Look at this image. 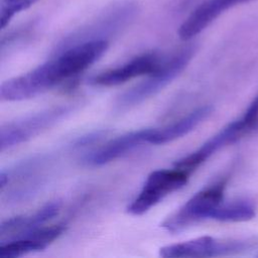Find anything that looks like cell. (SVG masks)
<instances>
[{"instance_id":"obj_1","label":"cell","mask_w":258,"mask_h":258,"mask_svg":"<svg viewBox=\"0 0 258 258\" xmlns=\"http://www.w3.org/2000/svg\"><path fill=\"white\" fill-rule=\"evenodd\" d=\"M194 52L195 47L187 46L173 54L169 59L162 61L156 71L148 75L147 79L127 90L118 98V107L121 109L133 107L160 92L184 70Z\"/></svg>"},{"instance_id":"obj_2","label":"cell","mask_w":258,"mask_h":258,"mask_svg":"<svg viewBox=\"0 0 258 258\" xmlns=\"http://www.w3.org/2000/svg\"><path fill=\"white\" fill-rule=\"evenodd\" d=\"M226 180L200 190L178 211L164 220L161 227L170 233H177L204 219H211L213 212L223 203Z\"/></svg>"},{"instance_id":"obj_3","label":"cell","mask_w":258,"mask_h":258,"mask_svg":"<svg viewBox=\"0 0 258 258\" xmlns=\"http://www.w3.org/2000/svg\"><path fill=\"white\" fill-rule=\"evenodd\" d=\"M71 111L68 106H58L40 111L1 126L0 150L3 152L29 140L61 120Z\"/></svg>"},{"instance_id":"obj_4","label":"cell","mask_w":258,"mask_h":258,"mask_svg":"<svg viewBox=\"0 0 258 258\" xmlns=\"http://www.w3.org/2000/svg\"><path fill=\"white\" fill-rule=\"evenodd\" d=\"M188 175L189 173L176 167L152 171L147 176L139 195L128 206L127 211L134 216L145 214L167 195L184 186Z\"/></svg>"},{"instance_id":"obj_5","label":"cell","mask_w":258,"mask_h":258,"mask_svg":"<svg viewBox=\"0 0 258 258\" xmlns=\"http://www.w3.org/2000/svg\"><path fill=\"white\" fill-rule=\"evenodd\" d=\"M248 240H220L211 236H203L159 249V255L164 258L181 257H215L237 254L252 247Z\"/></svg>"},{"instance_id":"obj_6","label":"cell","mask_w":258,"mask_h":258,"mask_svg":"<svg viewBox=\"0 0 258 258\" xmlns=\"http://www.w3.org/2000/svg\"><path fill=\"white\" fill-rule=\"evenodd\" d=\"M109 42L103 38H94L76 43L51 58L59 83L69 80L87 70L107 50Z\"/></svg>"},{"instance_id":"obj_7","label":"cell","mask_w":258,"mask_h":258,"mask_svg":"<svg viewBox=\"0 0 258 258\" xmlns=\"http://www.w3.org/2000/svg\"><path fill=\"white\" fill-rule=\"evenodd\" d=\"M56 86L49 61L38 66L21 76L9 79L1 84L2 101H22Z\"/></svg>"},{"instance_id":"obj_8","label":"cell","mask_w":258,"mask_h":258,"mask_svg":"<svg viewBox=\"0 0 258 258\" xmlns=\"http://www.w3.org/2000/svg\"><path fill=\"white\" fill-rule=\"evenodd\" d=\"M162 60L155 52L138 55L125 64L105 71L90 79V84L99 87H114L128 82L131 79L149 75L156 71Z\"/></svg>"},{"instance_id":"obj_9","label":"cell","mask_w":258,"mask_h":258,"mask_svg":"<svg viewBox=\"0 0 258 258\" xmlns=\"http://www.w3.org/2000/svg\"><path fill=\"white\" fill-rule=\"evenodd\" d=\"M247 131L241 118L236 120L226 127H224L219 133L205 142L198 150L184 156L183 158L174 162V167L184 170L187 173H191L203 162H205L214 152L222 148L227 144H231L238 140Z\"/></svg>"},{"instance_id":"obj_10","label":"cell","mask_w":258,"mask_h":258,"mask_svg":"<svg viewBox=\"0 0 258 258\" xmlns=\"http://www.w3.org/2000/svg\"><path fill=\"white\" fill-rule=\"evenodd\" d=\"M64 229L63 225L42 226L20 237L1 243L0 257L17 258L31 252L41 251L58 238Z\"/></svg>"},{"instance_id":"obj_11","label":"cell","mask_w":258,"mask_h":258,"mask_svg":"<svg viewBox=\"0 0 258 258\" xmlns=\"http://www.w3.org/2000/svg\"><path fill=\"white\" fill-rule=\"evenodd\" d=\"M251 0H206L200 4L181 23L178 29V36L182 40H188L228 9Z\"/></svg>"},{"instance_id":"obj_12","label":"cell","mask_w":258,"mask_h":258,"mask_svg":"<svg viewBox=\"0 0 258 258\" xmlns=\"http://www.w3.org/2000/svg\"><path fill=\"white\" fill-rule=\"evenodd\" d=\"M60 210L59 202H51L44 205L34 214L19 216L3 221L0 226L1 243L20 237L30 231L42 227L44 223L54 218Z\"/></svg>"},{"instance_id":"obj_13","label":"cell","mask_w":258,"mask_h":258,"mask_svg":"<svg viewBox=\"0 0 258 258\" xmlns=\"http://www.w3.org/2000/svg\"><path fill=\"white\" fill-rule=\"evenodd\" d=\"M150 129L135 130L116 137L87 157V161L93 165H103L111 162L127 152L138 147L142 143H148L151 134Z\"/></svg>"},{"instance_id":"obj_14","label":"cell","mask_w":258,"mask_h":258,"mask_svg":"<svg viewBox=\"0 0 258 258\" xmlns=\"http://www.w3.org/2000/svg\"><path fill=\"white\" fill-rule=\"evenodd\" d=\"M212 111L213 108L211 106L200 107L174 123L161 128H152L148 143L154 145L165 144L186 135L203 122Z\"/></svg>"},{"instance_id":"obj_15","label":"cell","mask_w":258,"mask_h":258,"mask_svg":"<svg viewBox=\"0 0 258 258\" xmlns=\"http://www.w3.org/2000/svg\"><path fill=\"white\" fill-rule=\"evenodd\" d=\"M255 217V208L248 201H234L221 204L213 212L211 219L221 222H245Z\"/></svg>"},{"instance_id":"obj_16","label":"cell","mask_w":258,"mask_h":258,"mask_svg":"<svg viewBox=\"0 0 258 258\" xmlns=\"http://www.w3.org/2000/svg\"><path fill=\"white\" fill-rule=\"evenodd\" d=\"M38 0H1L0 2V26L4 29L18 13L28 9Z\"/></svg>"}]
</instances>
